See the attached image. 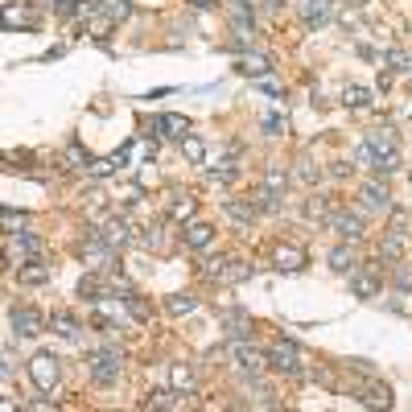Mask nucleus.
I'll list each match as a JSON object with an SVG mask.
<instances>
[{
	"label": "nucleus",
	"mask_w": 412,
	"mask_h": 412,
	"mask_svg": "<svg viewBox=\"0 0 412 412\" xmlns=\"http://www.w3.org/2000/svg\"><path fill=\"white\" fill-rule=\"evenodd\" d=\"M120 363H124V351H120V346H103V351H91V355H87V371H91V379H95L99 388L116 384Z\"/></svg>",
	"instance_id": "nucleus-1"
},
{
	"label": "nucleus",
	"mask_w": 412,
	"mask_h": 412,
	"mask_svg": "<svg viewBox=\"0 0 412 412\" xmlns=\"http://www.w3.org/2000/svg\"><path fill=\"white\" fill-rule=\"evenodd\" d=\"M268 363L276 367L281 375H305V367H301V351H297L289 339H281L272 351H268Z\"/></svg>",
	"instance_id": "nucleus-2"
},
{
	"label": "nucleus",
	"mask_w": 412,
	"mask_h": 412,
	"mask_svg": "<svg viewBox=\"0 0 412 412\" xmlns=\"http://www.w3.org/2000/svg\"><path fill=\"white\" fill-rule=\"evenodd\" d=\"M326 227H330L339 240H346V243L363 240V218L355 215V211H330V215H326Z\"/></svg>",
	"instance_id": "nucleus-3"
},
{
	"label": "nucleus",
	"mask_w": 412,
	"mask_h": 412,
	"mask_svg": "<svg viewBox=\"0 0 412 412\" xmlns=\"http://www.w3.org/2000/svg\"><path fill=\"white\" fill-rule=\"evenodd\" d=\"M29 375H33V384H37L42 392H54V388H58V359L46 355V351H42V355H33Z\"/></svg>",
	"instance_id": "nucleus-4"
},
{
	"label": "nucleus",
	"mask_w": 412,
	"mask_h": 412,
	"mask_svg": "<svg viewBox=\"0 0 412 412\" xmlns=\"http://www.w3.org/2000/svg\"><path fill=\"white\" fill-rule=\"evenodd\" d=\"M227 13H231V33H235V42H247V37H252V25H256L252 4H247V0H231Z\"/></svg>",
	"instance_id": "nucleus-5"
},
{
	"label": "nucleus",
	"mask_w": 412,
	"mask_h": 412,
	"mask_svg": "<svg viewBox=\"0 0 412 412\" xmlns=\"http://www.w3.org/2000/svg\"><path fill=\"white\" fill-rule=\"evenodd\" d=\"M359 202H363V211H371V215H384V211H392V194L384 182H367L363 190H359Z\"/></svg>",
	"instance_id": "nucleus-6"
},
{
	"label": "nucleus",
	"mask_w": 412,
	"mask_h": 412,
	"mask_svg": "<svg viewBox=\"0 0 412 412\" xmlns=\"http://www.w3.org/2000/svg\"><path fill=\"white\" fill-rule=\"evenodd\" d=\"M231 359H235V367H240V371H247V375H256V371L268 363V355H260L256 346H247L243 339L231 342Z\"/></svg>",
	"instance_id": "nucleus-7"
},
{
	"label": "nucleus",
	"mask_w": 412,
	"mask_h": 412,
	"mask_svg": "<svg viewBox=\"0 0 412 412\" xmlns=\"http://www.w3.org/2000/svg\"><path fill=\"white\" fill-rule=\"evenodd\" d=\"M8 326H13L21 339H33V334L46 330V317L37 314V310H13V314H8Z\"/></svg>",
	"instance_id": "nucleus-8"
},
{
	"label": "nucleus",
	"mask_w": 412,
	"mask_h": 412,
	"mask_svg": "<svg viewBox=\"0 0 412 412\" xmlns=\"http://www.w3.org/2000/svg\"><path fill=\"white\" fill-rule=\"evenodd\" d=\"M153 132H157V136L182 141V136H190V120H186V116H173V112H161V116L153 120Z\"/></svg>",
	"instance_id": "nucleus-9"
},
{
	"label": "nucleus",
	"mask_w": 412,
	"mask_h": 412,
	"mask_svg": "<svg viewBox=\"0 0 412 412\" xmlns=\"http://www.w3.org/2000/svg\"><path fill=\"white\" fill-rule=\"evenodd\" d=\"M99 235H103V243H112V247L120 252V247H128V243H132V227H128V218L112 215L107 223H103V231H99Z\"/></svg>",
	"instance_id": "nucleus-10"
},
{
	"label": "nucleus",
	"mask_w": 412,
	"mask_h": 412,
	"mask_svg": "<svg viewBox=\"0 0 412 412\" xmlns=\"http://www.w3.org/2000/svg\"><path fill=\"white\" fill-rule=\"evenodd\" d=\"M351 289H355V297H379V272L375 268H355Z\"/></svg>",
	"instance_id": "nucleus-11"
},
{
	"label": "nucleus",
	"mask_w": 412,
	"mask_h": 412,
	"mask_svg": "<svg viewBox=\"0 0 412 412\" xmlns=\"http://www.w3.org/2000/svg\"><path fill=\"white\" fill-rule=\"evenodd\" d=\"M367 148H371V153H375V157H379V153H396V148H400V136H396V128H375V132H367V141H363Z\"/></svg>",
	"instance_id": "nucleus-12"
},
{
	"label": "nucleus",
	"mask_w": 412,
	"mask_h": 412,
	"mask_svg": "<svg viewBox=\"0 0 412 412\" xmlns=\"http://www.w3.org/2000/svg\"><path fill=\"white\" fill-rule=\"evenodd\" d=\"M276 268H281V272H301V268H305V252H301L297 243H281V247H276Z\"/></svg>",
	"instance_id": "nucleus-13"
},
{
	"label": "nucleus",
	"mask_w": 412,
	"mask_h": 412,
	"mask_svg": "<svg viewBox=\"0 0 412 412\" xmlns=\"http://www.w3.org/2000/svg\"><path fill=\"white\" fill-rule=\"evenodd\" d=\"M223 211L240 223L243 231L252 227V218H256V202H240V198H223Z\"/></svg>",
	"instance_id": "nucleus-14"
},
{
	"label": "nucleus",
	"mask_w": 412,
	"mask_h": 412,
	"mask_svg": "<svg viewBox=\"0 0 412 412\" xmlns=\"http://www.w3.org/2000/svg\"><path fill=\"white\" fill-rule=\"evenodd\" d=\"M182 240H186V247H211V240H215V227H211V223H186V235H182Z\"/></svg>",
	"instance_id": "nucleus-15"
},
{
	"label": "nucleus",
	"mask_w": 412,
	"mask_h": 412,
	"mask_svg": "<svg viewBox=\"0 0 412 412\" xmlns=\"http://www.w3.org/2000/svg\"><path fill=\"white\" fill-rule=\"evenodd\" d=\"M301 21L305 25H326L330 21V0H305V4H301Z\"/></svg>",
	"instance_id": "nucleus-16"
},
{
	"label": "nucleus",
	"mask_w": 412,
	"mask_h": 412,
	"mask_svg": "<svg viewBox=\"0 0 412 412\" xmlns=\"http://www.w3.org/2000/svg\"><path fill=\"white\" fill-rule=\"evenodd\" d=\"M400 256H404V231H388L384 243H379V260L384 264H396Z\"/></svg>",
	"instance_id": "nucleus-17"
},
{
	"label": "nucleus",
	"mask_w": 412,
	"mask_h": 412,
	"mask_svg": "<svg viewBox=\"0 0 412 412\" xmlns=\"http://www.w3.org/2000/svg\"><path fill=\"white\" fill-rule=\"evenodd\" d=\"M13 252H17V260H37V256H42V240H37V235H29V231H17Z\"/></svg>",
	"instance_id": "nucleus-18"
},
{
	"label": "nucleus",
	"mask_w": 412,
	"mask_h": 412,
	"mask_svg": "<svg viewBox=\"0 0 412 412\" xmlns=\"http://www.w3.org/2000/svg\"><path fill=\"white\" fill-rule=\"evenodd\" d=\"M17 281H21V285H46V281H49V264L29 260L25 268H17Z\"/></svg>",
	"instance_id": "nucleus-19"
},
{
	"label": "nucleus",
	"mask_w": 412,
	"mask_h": 412,
	"mask_svg": "<svg viewBox=\"0 0 412 412\" xmlns=\"http://www.w3.org/2000/svg\"><path fill=\"white\" fill-rule=\"evenodd\" d=\"M223 326H227L231 339H247V334H252V317L243 314V310H231V314L223 317Z\"/></svg>",
	"instance_id": "nucleus-20"
},
{
	"label": "nucleus",
	"mask_w": 412,
	"mask_h": 412,
	"mask_svg": "<svg viewBox=\"0 0 412 412\" xmlns=\"http://www.w3.org/2000/svg\"><path fill=\"white\" fill-rule=\"evenodd\" d=\"M177 145H182V153H186V161H190V165H202V161H206V141H202V136L190 132V136H182Z\"/></svg>",
	"instance_id": "nucleus-21"
},
{
	"label": "nucleus",
	"mask_w": 412,
	"mask_h": 412,
	"mask_svg": "<svg viewBox=\"0 0 412 412\" xmlns=\"http://www.w3.org/2000/svg\"><path fill=\"white\" fill-rule=\"evenodd\" d=\"M252 202H256V211H260V215H276V211L285 206V198L276 194V190H268V186H260V190H256V198H252Z\"/></svg>",
	"instance_id": "nucleus-22"
},
{
	"label": "nucleus",
	"mask_w": 412,
	"mask_h": 412,
	"mask_svg": "<svg viewBox=\"0 0 412 412\" xmlns=\"http://www.w3.org/2000/svg\"><path fill=\"white\" fill-rule=\"evenodd\" d=\"M272 71V62H268L264 54H243L240 58V74H252V78H264Z\"/></svg>",
	"instance_id": "nucleus-23"
},
{
	"label": "nucleus",
	"mask_w": 412,
	"mask_h": 412,
	"mask_svg": "<svg viewBox=\"0 0 412 412\" xmlns=\"http://www.w3.org/2000/svg\"><path fill=\"white\" fill-rule=\"evenodd\" d=\"M170 384H173V388H182V392H194V384H198L194 367H190V363H173L170 367Z\"/></svg>",
	"instance_id": "nucleus-24"
},
{
	"label": "nucleus",
	"mask_w": 412,
	"mask_h": 412,
	"mask_svg": "<svg viewBox=\"0 0 412 412\" xmlns=\"http://www.w3.org/2000/svg\"><path fill=\"white\" fill-rule=\"evenodd\" d=\"M363 404H371V408H392V392H388V384H371V388L359 396Z\"/></svg>",
	"instance_id": "nucleus-25"
},
{
	"label": "nucleus",
	"mask_w": 412,
	"mask_h": 412,
	"mask_svg": "<svg viewBox=\"0 0 412 412\" xmlns=\"http://www.w3.org/2000/svg\"><path fill=\"white\" fill-rule=\"evenodd\" d=\"M194 297L190 293H173V297H165V310H170L173 317H186V314H194Z\"/></svg>",
	"instance_id": "nucleus-26"
},
{
	"label": "nucleus",
	"mask_w": 412,
	"mask_h": 412,
	"mask_svg": "<svg viewBox=\"0 0 412 412\" xmlns=\"http://www.w3.org/2000/svg\"><path fill=\"white\" fill-rule=\"evenodd\" d=\"M235 177H240V170H235L231 161H223V165H215V170H206V182H211V186H231Z\"/></svg>",
	"instance_id": "nucleus-27"
},
{
	"label": "nucleus",
	"mask_w": 412,
	"mask_h": 412,
	"mask_svg": "<svg viewBox=\"0 0 412 412\" xmlns=\"http://www.w3.org/2000/svg\"><path fill=\"white\" fill-rule=\"evenodd\" d=\"M99 13H103L107 21H124V17L132 13V4H128V0H99Z\"/></svg>",
	"instance_id": "nucleus-28"
},
{
	"label": "nucleus",
	"mask_w": 412,
	"mask_h": 412,
	"mask_svg": "<svg viewBox=\"0 0 412 412\" xmlns=\"http://www.w3.org/2000/svg\"><path fill=\"white\" fill-rule=\"evenodd\" d=\"M342 103H346V107H367V103H371V91L359 87V83H351V87H342Z\"/></svg>",
	"instance_id": "nucleus-29"
},
{
	"label": "nucleus",
	"mask_w": 412,
	"mask_h": 412,
	"mask_svg": "<svg viewBox=\"0 0 412 412\" xmlns=\"http://www.w3.org/2000/svg\"><path fill=\"white\" fill-rule=\"evenodd\" d=\"M49 326H54V334H62V339H74L78 334V322L71 314H49Z\"/></svg>",
	"instance_id": "nucleus-30"
},
{
	"label": "nucleus",
	"mask_w": 412,
	"mask_h": 412,
	"mask_svg": "<svg viewBox=\"0 0 412 412\" xmlns=\"http://www.w3.org/2000/svg\"><path fill=\"white\" fill-rule=\"evenodd\" d=\"M170 215L177 218V223H190V218H194V198H186V194L173 198V202H170Z\"/></svg>",
	"instance_id": "nucleus-31"
},
{
	"label": "nucleus",
	"mask_w": 412,
	"mask_h": 412,
	"mask_svg": "<svg viewBox=\"0 0 412 412\" xmlns=\"http://www.w3.org/2000/svg\"><path fill=\"white\" fill-rule=\"evenodd\" d=\"M371 170L384 173V177H388V173H396V170H400V148H396V153H379V157L371 161Z\"/></svg>",
	"instance_id": "nucleus-32"
},
{
	"label": "nucleus",
	"mask_w": 412,
	"mask_h": 412,
	"mask_svg": "<svg viewBox=\"0 0 412 412\" xmlns=\"http://www.w3.org/2000/svg\"><path fill=\"white\" fill-rule=\"evenodd\" d=\"M317 177H322V170H317L310 157H301V161H297V182H301V186H314Z\"/></svg>",
	"instance_id": "nucleus-33"
},
{
	"label": "nucleus",
	"mask_w": 412,
	"mask_h": 412,
	"mask_svg": "<svg viewBox=\"0 0 412 412\" xmlns=\"http://www.w3.org/2000/svg\"><path fill=\"white\" fill-rule=\"evenodd\" d=\"M260 186L276 190V194H285V170H281V165H264V182H260Z\"/></svg>",
	"instance_id": "nucleus-34"
},
{
	"label": "nucleus",
	"mask_w": 412,
	"mask_h": 412,
	"mask_svg": "<svg viewBox=\"0 0 412 412\" xmlns=\"http://www.w3.org/2000/svg\"><path fill=\"white\" fill-rule=\"evenodd\" d=\"M330 268H334V272H355V256H351L346 247H334V252H330Z\"/></svg>",
	"instance_id": "nucleus-35"
},
{
	"label": "nucleus",
	"mask_w": 412,
	"mask_h": 412,
	"mask_svg": "<svg viewBox=\"0 0 412 412\" xmlns=\"http://www.w3.org/2000/svg\"><path fill=\"white\" fill-rule=\"evenodd\" d=\"M148 404H157V408H182V404H186V396H173V392H153V396H148Z\"/></svg>",
	"instance_id": "nucleus-36"
},
{
	"label": "nucleus",
	"mask_w": 412,
	"mask_h": 412,
	"mask_svg": "<svg viewBox=\"0 0 412 412\" xmlns=\"http://www.w3.org/2000/svg\"><path fill=\"white\" fill-rule=\"evenodd\" d=\"M62 161H66V165H78V170H87V148L66 145V148H62Z\"/></svg>",
	"instance_id": "nucleus-37"
},
{
	"label": "nucleus",
	"mask_w": 412,
	"mask_h": 412,
	"mask_svg": "<svg viewBox=\"0 0 412 412\" xmlns=\"http://www.w3.org/2000/svg\"><path fill=\"white\" fill-rule=\"evenodd\" d=\"M124 305H128V310H132V317H141V322H148V317H153V310H148L145 301H141V293H132V297H128V301H124Z\"/></svg>",
	"instance_id": "nucleus-38"
},
{
	"label": "nucleus",
	"mask_w": 412,
	"mask_h": 412,
	"mask_svg": "<svg viewBox=\"0 0 412 412\" xmlns=\"http://www.w3.org/2000/svg\"><path fill=\"white\" fill-rule=\"evenodd\" d=\"M132 243H141V247H161V231H157V227H145L141 235H132Z\"/></svg>",
	"instance_id": "nucleus-39"
},
{
	"label": "nucleus",
	"mask_w": 412,
	"mask_h": 412,
	"mask_svg": "<svg viewBox=\"0 0 412 412\" xmlns=\"http://www.w3.org/2000/svg\"><path fill=\"white\" fill-rule=\"evenodd\" d=\"M227 264H231V260H223V256H206V260H202V272H206V276H223Z\"/></svg>",
	"instance_id": "nucleus-40"
},
{
	"label": "nucleus",
	"mask_w": 412,
	"mask_h": 412,
	"mask_svg": "<svg viewBox=\"0 0 412 412\" xmlns=\"http://www.w3.org/2000/svg\"><path fill=\"white\" fill-rule=\"evenodd\" d=\"M243 276H252V264H235V268H223V276H218V281H243Z\"/></svg>",
	"instance_id": "nucleus-41"
},
{
	"label": "nucleus",
	"mask_w": 412,
	"mask_h": 412,
	"mask_svg": "<svg viewBox=\"0 0 412 412\" xmlns=\"http://www.w3.org/2000/svg\"><path fill=\"white\" fill-rule=\"evenodd\" d=\"M260 128H264L268 136H281V132H285V120H281V116L272 112V116H264V124H260Z\"/></svg>",
	"instance_id": "nucleus-42"
},
{
	"label": "nucleus",
	"mask_w": 412,
	"mask_h": 412,
	"mask_svg": "<svg viewBox=\"0 0 412 412\" xmlns=\"http://www.w3.org/2000/svg\"><path fill=\"white\" fill-rule=\"evenodd\" d=\"M25 223H29V218H25V215H17V211H4V227H8V231H13V235H17V231H21Z\"/></svg>",
	"instance_id": "nucleus-43"
},
{
	"label": "nucleus",
	"mask_w": 412,
	"mask_h": 412,
	"mask_svg": "<svg viewBox=\"0 0 412 412\" xmlns=\"http://www.w3.org/2000/svg\"><path fill=\"white\" fill-rule=\"evenodd\" d=\"M408 223H412V215H408V211H392V227H388V231H404Z\"/></svg>",
	"instance_id": "nucleus-44"
},
{
	"label": "nucleus",
	"mask_w": 412,
	"mask_h": 412,
	"mask_svg": "<svg viewBox=\"0 0 412 412\" xmlns=\"http://www.w3.org/2000/svg\"><path fill=\"white\" fill-rule=\"evenodd\" d=\"M305 215H310V218H326V202H322V198H310Z\"/></svg>",
	"instance_id": "nucleus-45"
},
{
	"label": "nucleus",
	"mask_w": 412,
	"mask_h": 412,
	"mask_svg": "<svg viewBox=\"0 0 412 412\" xmlns=\"http://www.w3.org/2000/svg\"><path fill=\"white\" fill-rule=\"evenodd\" d=\"M396 289H412V268H400L396 272Z\"/></svg>",
	"instance_id": "nucleus-46"
},
{
	"label": "nucleus",
	"mask_w": 412,
	"mask_h": 412,
	"mask_svg": "<svg viewBox=\"0 0 412 412\" xmlns=\"http://www.w3.org/2000/svg\"><path fill=\"white\" fill-rule=\"evenodd\" d=\"M351 170H355L351 161H334V165H330V173H334V177H351Z\"/></svg>",
	"instance_id": "nucleus-47"
},
{
	"label": "nucleus",
	"mask_w": 412,
	"mask_h": 412,
	"mask_svg": "<svg viewBox=\"0 0 412 412\" xmlns=\"http://www.w3.org/2000/svg\"><path fill=\"white\" fill-rule=\"evenodd\" d=\"M190 4H194V8H206V4H215V0H190Z\"/></svg>",
	"instance_id": "nucleus-48"
},
{
	"label": "nucleus",
	"mask_w": 412,
	"mask_h": 412,
	"mask_svg": "<svg viewBox=\"0 0 412 412\" xmlns=\"http://www.w3.org/2000/svg\"><path fill=\"white\" fill-rule=\"evenodd\" d=\"M268 8H281V4H285V0H264Z\"/></svg>",
	"instance_id": "nucleus-49"
},
{
	"label": "nucleus",
	"mask_w": 412,
	"mask_h": 412,
	"mask_svg": "<svg viewBox=\"0 0 412 412\" xmlns=\"http://www.w3.org/2000/svg\"><path fill=\"white\" fill-rule=\"evenodd\" d=\"M408 78H412V71H408Z\"/></svg>",
	"instance_id": "nucleus-50"
}]
</instances>
